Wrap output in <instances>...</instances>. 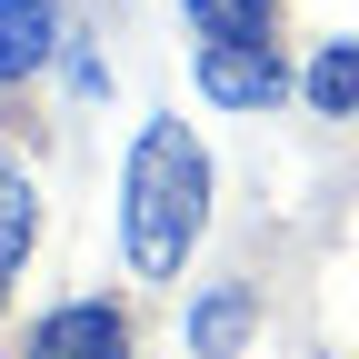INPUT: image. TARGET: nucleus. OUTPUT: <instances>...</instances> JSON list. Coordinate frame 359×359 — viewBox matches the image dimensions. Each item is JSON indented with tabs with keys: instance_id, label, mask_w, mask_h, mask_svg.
Returning <instances> with one entry per match:
<instances>
[{
	"instance_id": "nucleus-1",
	"label": "nucleus",
	"mask_w": 359,
	"mask_h": 359,
	"mask_svg": "<svg viewBox=\"0 0 359 359\" xmlns=\"http://www.w3.org/2000/svg\"><path fill=\"white\" fill-rule=\"evenodd\" d=\"M200 210H210V160L190 130H140V150H130V210H120V230H130V259L150 269V280H170L180 259H190L200 240Z\"/></svg>"
},
{
	"instance_id": "nucleus-2",
	"label": "nucleus",
	"mask_w": 359,
	"mask_h": 359,
	"mask_svg": "<svg viewBox=\"0 0 359 359\" xmlns=\"http://www.w3.org/2000/svg\"><path fill=\"white\" fill-rule=\"evenodd\" d=\"M200 90H210L219 110H269L290 90V70L269 60L259 40H250V50H240V40H210V50H200Z\"/></svg>"
},
{
	"instance_id": "nucleus-3",
	"label": "nucleus",
	"mask_w": 359,
	"mask_h": 359,
	"mask_svg": "<svg viewBox=\"0 0 359 359\" xmlns=\"http://www.w3.org/2000/svg\"><path fill=\"white\" fill-rule=\"evenodd\" d=\"M30 359H130V320H120V309H100V299H70V309L40 320Z\"/></svg>"
},
{
	"instance_id": "nucleus-4",
	"label": "nucleus",
	"mask_w": 359,
	"mask_h": 359,
	"mask_svg": "<svg viewBox=\"0 0 359 359\" xmlns=\"http://www.w3.org/2000/svg\"><path fill=\"white\" fill-rule=\"evenodd\" d=\"M50 40H60L50 0H0V80H30L50 60Z\"/></svg>"
},
{
	"instance_id": "nucleus-5",
	"label": "nucleus",
	"mask_w": 359,
	"mask_h": 359,
	"mask_svg": "<svg viewBox=\"0 0 359 359\" xmlns=\"http://www.w3.org/2000/svg\"><path fill=\"white\" fill-rule=\"evenodd\" d=\"M309 100L330 120H359V40H330V50L309 60Z\"/></svg>"
},
{
	"instance_id": "nucleus-6",
	"label": "nucleus",
	"mask_w": 359,
	"mask_h": 359,
	"mask_svg": "<svg viewBox=\"0 0 359 359\" xmlns=\"http://www.w3.org/2000/svg\"><path fill=\"white\" fill-rule=\"evenodd\" d=\"M20 250H30V180L0 160V299H11V269H20Z\"/></svg>"
},
{
	"instance_id": "nucleus-7",
	"label": "nucleus",
	"mask_w": 359,
	"mask_h": 359,
	"mask_svg": "<svg viewBox=\"0 0 359 359\" xmlns=\"http://www.w3.org/2000/svg\"><path fill=\"white\" fill-rule=\"evenodd\" d=\"M240 330H250V299H240V290H219V299H200V320H190L200 359H230V349H240Z\"/></svg>"
},
{
	"instance_id": "nucleus-8",
	"label": "nucleus",
	"mask_w": 359,
	"mask_h": 359,
	"mask_svg": "<svg viewBox=\"0 0 359 359\" xmlns=\"http://www.w3.org/2000/svg\"><path fill=\"white\" fill-rule=\"evenodd\" d=\"M190 20H200L210 40H259V20H269V0H190Z\"/></svg>"
}]
</instances>
